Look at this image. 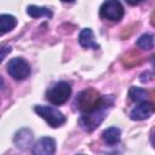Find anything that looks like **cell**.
<instances>
[{"instance_id":"obj_1","label":"cell","mask_w":155,"mask_h":155,"mask_svg":"<svg viewBox=\"0 0 155 155\" xmlns=\"http://www.w3.org/2000/svg\"><path fill=\"white\" fill-rule=\"evenodd\" d=\"M113 105H114V97L113 96H105V101L99 108H97L93 111L82 114L80 116V119H79L80 127L87 132H92L93 130H96L102 124V121L105 119L108 111L111 109Z\"/></svg>"},{"instance_id":"obj_2","label":"cell","mask_w":155,"mask_h":155,"mask_svg":"<svg viewBox=\"0 0 155 155\" xmlns=\"http://www.w3.org/2000/svg\"><path fill=\"white\" fill-rule=\"evenodd\" d=\"M105 101V96H101L96 90L88 88L82 92H80L76 97V105L78 109L82 111V114L90 113L99 108Z\"/></svg>"},{"instance_id":"obj_3","label":"cell","mask_w":155,"mask_h":155,"mask_svg":"<svg viewBox=\"0 0 155 155\" xmlns=\"http://www.w3.org/2000/svg\"><path fill=\"white\" fill-rule=\"evenodd\" d=\"M71 94V87L70 84L67 81H59L52 85L47 92H46V98L48 102H51L54 105H61L64 104Z\"/></svg>"},{"instance_id":"obj_4","label":"cell","mask_w":155,"mask_h":155,"mask_svg":"<svg viewBox=\"0 0 155 155\" xmlns=\"http://www.w3.org/2000/svg\"><path fill=\"white\" fill-rule=\"evenodd\" d=\"M34 111L40 116L42 117L51 127L56 128V127H59L62 125L65 124L67 119L65 116L56 108L53 107H47V105H35L34 107Z\"/></svg>"},{"instance_id":"obj_5","label":"cell","mask_w":155,"mask_h":155,"mask_svg":"<svg viewBox=\"0 0 155 155\" xmlns=\"http://www.w3.org/2000/svg\"><path fill=\"white\" fill-rule=\"evenodd\" d=\"M124 12L125 11H124L122 4L116 0L104 1L99 8L101 17L111 22H119L124 17Z\"/></svg>"},{"instance_id":"obj_6","label":"cell","mask_w":155,"mask_h":155,"mask_svg":"<svg viewBox=\"0 0 155 155\" xmlns=\"http://www.w3.org/2000/svg\"><path fill=\"white\" fill-rule=\"evenodd\" d=\"M7 73L15 80H24L30 75V67L23 58L16 57L7 63Z\"/></svg>"},{"instance_id":"obj_7","label":"cell","mask_w":155,"mask_h":155,"mask_svg":"<svg viewBox=\"0 0 155 155\" xmlns=\"http://www.w3.org/2000/svg\"><path fill=\"white\" fill-rule=\"evenodd\" d=\"M154 113H155V105L151 102L145 101V102H140L137 107H134L131 110L130 117L134 121H142L150 117Z\"/></svg>"},{"instance_id":"obj_8","label":"cell","mask_w":155,"mask_h":155,"mask_svg":"<svg viewBox=\"0 0 155 155\" xmlns=\"http://www.w3.org/2000/svg\"><path fill=\"white\" fill-rule=\"evenodd\" d=\"M56 142L51 137H42L33 145V155H54Z\"/></svg>"},{"instance_id":"obj_9","label":"cell","mask_w":155,"mask_h":155,"mask_svg":"<svg viewBox=\"0 0 155 155\" xmlns=\"http://www.w3.org/2000/svg\"><path fill=\"white\" fill-rule=\"evenodd\" d=\"M79 42L82 47L85 48H93V50H98L99 45L94 41V35L93 31L90 28H85L80 31L79 35Z\"/></svg>"},{"instance_id":"obj_10","label":"cell","mask_w":155,"mask_h":155,"mask_svg":"<svg viewBox=\"0 0 155 155\" xmlns=\"http://www.w3.org/2000/svg\"><path fill=\"white\" fill-rule=\"evenodd\" d=\"M15 144L19 148V149H27L33 140V133L28 128H23L21 131H18L15 136Z\"/></svg>"},{"instance_id":"obj_11","label":"cell","mask_w":155,"mask_h":155,"mask_svg":"<svg viewBox=\"0 0 155 155\" xmlns=\"http://www.w3.org/2000/svg\"><path fill=\"white\" fill-rule=\"evenodd\" d=\"M102 138H103V140L108 145H116L121 140V131L116 126L109 127V128H107V130L103 131Z\"/></svg>"},{"instance_id":"obj_12","label":"cell","mask_w":155,"mask_h":155,"mask_svg":"<svg viewBox=\"0 0 155 155\" xmlns=\"http://www.w3.org/2000/svg\"><path fill=\"white\" fill-rule=\"evenodd\" d=\"M27 13L33 17V18H40V17H52V11L47 7H41V6H35V5H29L27 8Z\"/></svg>"},{"instance_id":"obj_13","label":"cell","mask_w":155,"mask_h":155,"mask_svg":"<svg viewBox=\"0 0 155 155\" xmlns=\"http://www.w3.org/2000/svg\"><path fill=\"white\" fill-rule=\"evenodd\" d=\"M17 25V19L12 15H1L0 16V29L1 34H5L7 31H11Z\"/></svg>"},{"instance_id":"obj_14","label":"cell","mask_w":155,"mask_h":155,"mask_svg":"<svg viewBox=\"0 0 155 155\" xmlns=\"http://www.w3.org/2000/svg\"><path fill=\"white\" fill-rule=\"evenodd\" d=\"M128 96L132 101L134 102H145L149 97V93L148 91H145L144 88H140V87H136V86H132L128 91Z\"/></svg>"},{"instance_id":"obj_15","label":"cell","mask_w":155,"mask_h":155,"mask_svg":"<svg viewBox=\"0 0 155 155\" xmlns=\"http://www.w3.org/2000/svg\"><path fill=\"white\" fill-rule=\"evenodd\" d=\"M154 36L151 34H143L137 40V46L142 50H151L154 46Z\"/></svg>"},{"instance_id":"obj_16","label":"cell","mask_w":155,"mask_h":155,"mask_svg":"<svg viewBox=\"0 0 155 155\" xmlns=\"http://www.w3.org/2000/svg\"><path fill=\"white\" fill-rule=\"evenodd\" d=\"M8 52H11V47L10 46H6V45L1 46V61H4L6 58V54Z\"/></svg>"},{"instance_id":"obj_17","label":"cell","mask_w":155,"mask_h":155,"mask_svg":"<svg viewBox=\"0 0 155 155\" xmlns=\"http://www.w3.org/2000/svg\"><path fill=\"white\" fill-rule=\"evenodd\" d=\"M151 142H153V144H154V147H155V130H154V132H153V134H151Z\"/></svg>"},{"instance_id":"obj_18","label":"cell","mask_w":155,"mask_h":155,"mask_svg":"<svg viewBox=\"0 0 155 155\" xmlns=\"http://www.w3.org/2000/svg\"><path fill=\"white\" fill-rule=\"evenodd\" d=\"M150 58H151V62H153V64H154V71H155V54L151 56Z\"/></svg>"}]
</instances>
